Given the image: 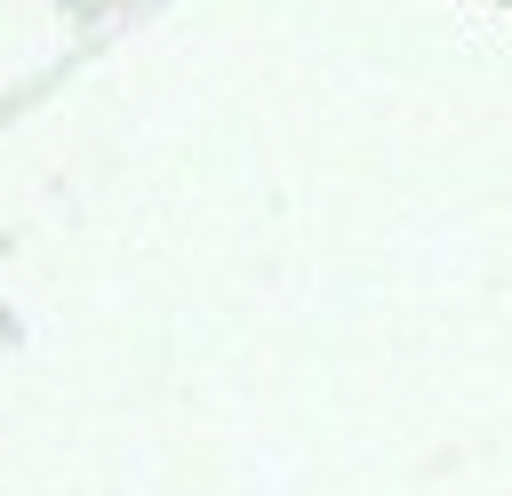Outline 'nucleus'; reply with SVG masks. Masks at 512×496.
<instances>
[]
</instances>
